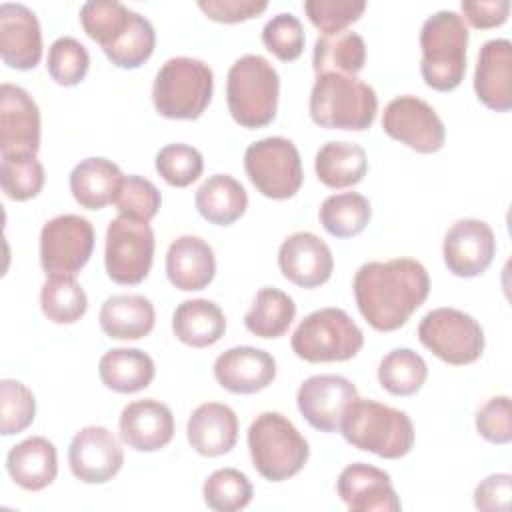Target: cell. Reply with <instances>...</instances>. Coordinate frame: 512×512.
I'll return each mask as SVG.
<instances>
[{
	"instance_id": "obj_1",
	"label": "cell",
	"mask_w": 512,
	"mask_h": 512,
	"mask_svg": "<svg viewBox=\"0 0 512 512\" xmlns=\"http://www.w3.org/2000/svg\"><path fill=\"white\" fill-rule=\"evenodd\" d=\"M362 318L378 332H394L430 294L428 270L414 258L366 262L352 282Z\"/></svg>"
},
{
	"instance_id": "obj_2",
	"label": "cell",
	"mask_w": 512,
	"mask_h": 512,
	"mask_svg": "<svg viewBox=\"0 0 512 512\" xmlns=\"http://www.w3.org/2000/svg\"><path fill=\"white\" fill-rule=\"evenodd\" d=\"M338 432L354 448L388 460L406 456L414 446L410 416L368 398H356L346 408Z\"/></svg>"
},
{
	"instance_id": "obj_3",
	"label": "cell",
	"mask_w": 512,
	"mask_h": 512,
	"mask_svg": "<svg viewBox=\"0 0 512 512\" xmlns=\"http://www.w3.org/2000/svg\"><path fill=\"white\" fill-rule=\"evenodd\" d=\"M308 108L320 128L362 132L374 124L378 96L370 84L356 76L326 72L316 76Z\"/></svg>"
},
{
	"instance_id": "obj_4",
	"label": "cell",
	"mask_w": 512,
	"mask_h": 512,
	"mask_svg": "<svg viewBox=\"0 0 512 512\" xmlns=\"http://www.w3.org/2000/svg\"><path fill=\"white\" fill-rule=\"evenodd\" d=\"M468 28L454 10H438L428 16L420 30V74L432 90L450 92L466 74Z\"/></svg>"
},
{
	"instance_id": "obj_5",
	"label": "cell",
	"mask_w": 512,
	"mask_h": 512,
	"mask_svg": "<svg viewBox=\"0 0 512 512\" xmlns=\"http://www.w3.org/2000/svg\"><path fill=\"white\" fill-rule=\"evenodd\" d=\"M280 76L260 54L240 56L228 70L226 102L230 116L244 128H262L276 118Z\"/></svg>"
},
{
	"instance_id": "obj_6",
	"label": "cell",
	"mask_w": 512,
	"mask_h": 512,
	"mask_svg": "<svg viewBox=\"0 0 512 512\" xmlns=\"http://www.w3.org/2000/svg\"><path fill=\"white\" fill-rule=\"evenodd\" d=\"M248 450L256 472L270 482L296 476L310 456L306 438L280 412H262L252 420Z\"/></svg>"
},
{
	"instance_id": "obj_7",
	"label": "cell",
	"mask_w": 512,
	"mask_h": 512,
	"mask_svg": "<svg viewBox=\"0 0 512 512\" xmlns=\"http://www.w3.org/2000/svg\"><path fill=\"white\" fill-rule=\"evenodd\" d=\"M214 92L212 68L190 56H174L156 72L152 102L160 116L196 120L208 108Z\"/></svg>"
},
{
	"instance_id": "obj_8",
	"label": "cell",
	"mask_w": 512,
	"mask_h": 512,
	"mask_svg": "<svg viewBox=\"0 0 512 512\" xmlns=\"http://www.w3.org/2000/svg\"><path fill=\"white\" fill-rule=\"evenodd\" d=\"M290 344L294 354L306 362H344L362 350L364 334L342 308L328 306L304 316Z\"/></svg>"
},
{
	"instance_id": "obj_9",
	"label": "cell",
	"mask_w": 512,
	"mask_h": 512,
	"mask_svg": "<svg viewBox=\"0 0 512 512\" xmlns=\"http://www.w3.org/2000/svg\"><path fill=\"white\" fill-rule=\"evenodd\" d=\"M418 340L436 358L452 366L476 362L484 352V330L458 308H434L418 324Z\"/></svg>"
},
{
	"instance_id": "obj_10",
	"label": "cell",
	"mask_w": 512,
	"mask_h": 512,
	"mask_svg": "<svg viewBox=\"0 0 512 512\" xmlns=\"http://www.w3.org/2000/svg\"><path fill=\"white\" fill-rule=\"evenodd\" d=\"M244 170L254 188L272 200L292 198L304 180L300 152L282 136L252 142L244 152Z\"/></svg>"
},
{
	"instance_id": "obj_11",
	"label": "cell",
	"mask_w": 512,
	"mask_h": 512,
	"mask_svg": "<svg viewBox=\"0 0 512 512\" xmlns=\"http://www.w3.org/2000/svg\"><path fill=\"white\" fill-rule=\"evenodd\" d=\"M154 260V232L148 222L116 216L106 228L104 266L112 282L122 286L140 284Z\"/></svg>"
},
{
	"instance_id": "obj_12",
	"label": "cell",
	"mask_w": 512,
	"mask_h": 512,
	"mask_svg": "<svg viewBox=\"0 0 512 512\" xmlns=\"http://www.w3.org/2000/svg\"><path fill=\"white\" fill-rule=\"evenodd\" d=\"M94 250V228L78 214L50 218L40 230V266L48 276H74L90 260Z\"/></svg>"
},
{
	"instance_id": "obj_13",
	"label": "cell",
	"mask_w": 512,
	"mask_h": 512,
	"mask_svg": "<svg viewBox=\"0 0 512 512\" xmlns=\"http://www.w3.org/2000/svg\"><path fill=\"white\" fill-rule=\"evenodd\" d=\"M382 128L390 138L420 154H434L446 142V128L436 110L412 94L396 96L386 104Z\"/></svg>"
},
{
	"instance_id": "obj_14",
	"label": "cell",
	"mask_w": 512,
	"mask_h": 512,
	"mask_svg": "<svg viewBox=\"0 0 512 512\" xmlns=\"http://www.w3.org/2000/svg\"><path fill=\"white\" fill-rule=\"evenodd\" d=\"M358 398V390L346 376L316 374L306 378L296 394L304 420L320 432H338L346 408Z\"/></svg>"
},
{
	"instance_id": "obj_15",
	"label": "cell",
	"mask_w": 512,
	"mask_h": 512,
	"mask_svg": "<svg viewBox=\"0 0 512 512\" xmlns=\"http://www.w3.org/2000/svg\"><path fill=\"white\" fill-rule=\"evenodd\" d=\"M68 464L80 482L106 484L120 472L124 452L106 426H86L74 434L68 446Z\"/></svg>"
},
{
	"instance_id": "obj_16",
	"label": "cell",
	"mask_w": 512,
	"mask_h": 512,
	"mask_svg": "<svg viewBox=\"0 0 512 512\" xmlns=\"http://www.w3.org/2000/svg\"><path fill=\"white\" fill-rule=\"evenodd\" d=\"M494 254L496 236L484 220L462 218L454 222L444 236V264L458 278L480 276L492 264Z\"/></svg>"
},
{
	"instance_id": "obj_17",
	"label": "cell",
	"mask_w": 512,
	"mask_h": 512,
	"mask_svg": "<svg viewBox=\"0 0 512 512\" xmlns=\"http://www.w3.org/2000/svg\"><path fill=\"white\" fill-rule=\"evenodd\" d=\"M40 148V110L20 86H0V154H36Z\"/></svg>"
},
{
	"instance_id": "obj_18",
	"label": "cell",
	"mask_w": 512,
	"mask_h": 512,
	"mask_svg": "<svg viewBox=\"0 0 512 512\" xmlns=\"http://www.w3.org/2000/svg\"><path fill=\"white\" fill-rule=\"evenodd\" d=\"M336 492L352 512H398L402 508L390 474L364 462L348 464L340 472Z\"/></svg>"
},
{
	"instance_id": "obj_19",
	"label": "cell",
	"mask_w": 512,
	"mask_h": 512,
	"mask_svg": "<svg viewBox=\"0 0 512 512\" xmlns=\"http://www.w3.org/2000/svg\"><path fill=\"white\" fill-rule=\"evenodd\" d=\"M278 266L286 280L300 288H316L330 280L334 258L328 244L312 232H294L278 248Z\"/></svg>"
},
{
	"instance_id": "obj_20",
	"label": "cell",
	"mask_w": 512,
	"mask_h": 512,
	"mask_svg": "<svg viewBox=\"0 0 512 512\" xmlns=\"http://www.w3.org/2000/svg\"><path fill=\"white\" fill-rule=\"evenodd\" d=\"M0 56L16 70H32L42 58L40 22L24 4H0Z\"/></svg>"
},
{
	"instance_id": "obj_21",
	"label": "cell",
	"mask_w": 512,
	"mask_h": 512,
	"mask_svg": "<svg viewBox=\"0 0 512 512\" xmlns=\"http://www.w3.org/2000/svg\"><path fill=\"white\" fill-rule=\"evenodd\" d=\"M118 432L128 448L136 452H156L174 436L172 410L154 398L134 400L124 406Z\"/></svg>"
},
{
	"instance_id": "obj_22",
	"label": "cell",
	"mask_w": 512,
	"mask_h": 512,
	"mask_svg": "<svg viewBox=\"0 0 512 512\" xmlns=\"http://www.w3.org/2000/svg\"><path fill=\"white\" fill-rule=\"evenodd\" d=\"M216 382L232 394H256L276 378V360L254 346H234L214 362Z\"/></svg>"
},
{
	"instance_id": "obj_23",
	"label": "cell",
	"mask_w": 512,
	"mask_h": 512,
	"mask_svg": "<svg viewBox=\"0 0 512 512\" xmlns=\"http://www.w3.org/2000/svg\"><path fill=\"white\" fill-rule=\"evenodd\" d=\"M474 92L478 100L494 110L512 108V44L506 38H494L482 44L474 70Z\"/></svg>"
},
{
	"instance_id": "obj_24",
	"label": "cell",
	"mask_w": 512,
	"mask_h": 512,
	"mask_svg": "<svg viewBox=\"0 0 512 512\" xmlns=\"http://www.w3.org/2000/svg\"><path fill=\"white\" fill-rule=\"evenodd\" d=\"M216 274V258L210 244L198 236H178L166 252V276L178 290H204Z\"/></svg>"
},
{
	"instance_id": "obj_25",
	"label": "cell",
	"mask_w": 512,
	"mask_h": 512,
	"mask_svg": "<svg viewBox=\"0 0 512 512\" xmlns=\"http://www.w3.org/2000/svg\"><path fill=\"white\" fill-rule=\"evenodd\" d=\"M186 436L200 456L216 458L228 454L238 440V418L226 404H200L188 418Z\"/></svg>"
},
{
	"instance_id": "obj_26",
	"label": "cell",
	"mask_w": 512,
	"mask_h": 512,
	"mask_svg": "<svg viewBox=\"0 0 512 512\" xmlns=\"http://www.w3.org/2000/svg\"><path fill=\"white\" fill-rule=\"evenodd\" d=\"M6 470L20 488L44 490L58 474L56 446L44 436H30L8 450Z\"/></svg>"
},
{
	"instance_id": "obj_27",
	"label": "cell",
	"mask_w": 512,
	"mask_h": 512,
	"mask_svg": "<svg viewBox=\"0 0 512 512\" xmlns=\"http://www.w3.org/2000/svg\"><path fill=\"white\" fill-rule=\"evenodd\" d=\"M100 328L114 340H140L156 322L154 304L142 294H114L100 306Z\"/></svg>"
},
{
	"instance_id": "obj_28",
	"label": "cell",
	"mask_w": 512,
	"mask_h": 512,
	"mask_svg": "<svg viewBox=\"0 0 512 512\" xmlns=\"http://www.w3.org/2000/svg\"><path fill=\"white\" fill-rule=\"evenodd\" d=\"M122 180L124 174L112 160L90 156L72 168L70 192L82 208L100 210L114 202Z\"/></svg>"
},
{
	"instance_id": "obj_29",
	"label": "cell",
	"mask_w": 512,
	"mask_h": 512,
	"mask_svg": "<svg viewBox=\"0 0 512 512\" xmlns=\"http://www.w3.org/2000/svg\"><path fill=\"white\" fill-rule=\"evenodd\" d=\"M172 330L182 344L192 348H208L224 336L226 316L212 300H184L172 314Z\"/></svg>"
},
{
	"instance_id": "obj_30",
	"label": "cell",
	"mask_w": 512,
	"mask_h": 512,
	"mask_svg": "<svg viewBox=\"0 0 512 512\" xmlns=\"http://www.w3.org/2000/svg\"><path fill=\"white\" fill-rule=\"evenodd\" d=\"M194 204L200 216L210 224L230 226L244 216L248 208V194L234 176L214 174L200 184Z\"/></svg>"
},
{
	"instance_id": "obj_31",
	"label": "cell",
	"mask_w": 512,
	"mask_h": 512,
	"mask_svg": "<svg viewBox=\"0 0 512 512\" xmlns=\"http://www.w3.org/2000/svg\"><path fill=\"white\" fill-rule=\"evenodd\" d=\"M98 374L106 388L118 394H134L150 386L156 374L154 360L138 348H112L102 354Z\"/></svg>"
},
{
	"instance_id": "obj_32",
	"label": "cell",
	"mask_w": 512,
	"mask_h": 512,
	"mask_svg": "<svg viewBox=\"0 0 512 512\" xmlns=\"http://www.w3.org/2000/svg\"><path fill=\"white\" fill-rule=\"evenodd\" d=\"M318 180L328 188L356 186L368 172V158L362 146L352 142H326L314 158Z\"/></svg>"
},
{
	"instance_id": "obj_33",
	"label": "cell",
	"mask_w": 512,
	"mask_h": 512,
	"mask_svg": "<svg viewBox=\"0 0 512 512\" xmlns=\"http://www.w3.org/2000/svg\"><path fill=\"white\" fill-rule=\"evenodd\" d=\"M366 64V44L358 32L340 30L322 34L314 42L312 68L318 74L336 72L356 76Z\"/></svg>"
},
{
	"instance_id": "obj_34",
	"label": "cell",
	"mask_w": 512,
	"mask_h": 512,
	"mask_svg": "<svg viewBox=\"0 0 512 512\" xmlns=\"http://www.w3.org/2000/svg\"><path fill=\"white\" fill-rule=\"evenodd\" d=\"M294 316V300L278 288L264 286L258 290L250 310L246 312L244 326L258 338H280L288 332Z\"/></svg>"
},
{
	"instance_id": "obj_35",
	"label": "cell",
	"mask_w": 512,
	"mask_h": 512,
	"mask_svg": "<svg viewBox=\"0 0 512 512\" xmlns=\"http://www.w3.org/2000/svg\"><path fill=\"white\" fill-rule=\"evenodd\" d=\"M320 224L336 238H352L364 232L372 218V208L360 192H340L328 196L318 210Z\"/></svg>"
},
{
	"instance_id": "obj_36",
	"label": "cell",
	"mask_w": 512,
	"mask_h": 512,
	"mask_svg": "<svg viewBox=\"0 0 512 512\" xmlns=\"http://www.w3.org/2000/svg\"><path fill=\"white\" fill-rule=\"evenodd\" d=\"M40 308L54 324H74L88 310V296L74 276H48L40 290Z\"/></svg>"
},
{
	"instance_id": "obj_37",
	"label": "cell",
	"mask_w": 512,
	"mask_h": 512,
	"mask_svg": "<svg viewBox=\"0 0 512 512\" xmlns=\"http://www.w3.org/2000/svg\"><path fill=\"white\" fill-rule=\"evenodd\" d=\"M428 378L424 358L412 348H394L378 364L380 386L394 396L416 394Z\"/></svg>"
},
{
	"instance_id": "obj_38",
	"label": "cell",
	"mask_w": 512,
	"mask_h": 512,
	"mask_svg": "<svg viewBox=\"0 0 512 512\" xmlns=\"http://www.w3.org/2000/svg\"><path fill=\"white\" fill-rule=\"evenodd\" d=\"M154 46H156L154 26L146 16L132 10L126 30L110 46L104 48V54L116 68L134 70L152 56Z\"/></svg>"
},
{
	"instance_id": "obj_39",
	"label": "cell",
	"mask_w": 512,
	"mask_h": 512,
	"mask_svg": "<svg viewBox=\"0 0 512 512\" xmlns=\"http://www.w3.org/2000/svg\"><path fill=\"white\" fill-rule=\"evenodd\" d=\"M202 496L210 510L238 512L252 502L254 490L244 472L236 468H218L206 478Z\"/></svg>"
},
{
	"instance_id": "obj_40",
	"label": "cell",
	"mask_w": 512,
	"mask_h": 512,
	"mask_svg": "<svg viewBox=\"0 0 512 512\" xmlns=\"http://www.w3.org/2000/svg\"><path fill=\"white\" fill-rule=\"evenodd\" d=\"M44 166L36 154H6L0 164L2 192L16 202L36 198L44 186Z\"/></svg>"
},
{
	"instance_id": "obj_41",
	"label": "cell",
	"mask_w": 512,
	"mask_h": 512,
	"mask_svg": "<svg viewBox=\"0 0 512 512\" xmlns=\"http://www.w3.org/2000/svg\"><path fill=\"white\" fill-rule=\"evenodd\" d=\"M132 10L116 0H90L80 8L84 32L102 46H110L128 26Z\"/></svg>"
},
{
	"instance_id": "obj_42",
	"label": "cell",
	"mask_w": 512,
	"mask_h": 512,
	"mask_svg": "<svg viewBox=\"0 0 512 512\" xmlns=\"http://www.w3.org/2000/svg\"><path fill=\"white\" fill-rule=\"evenodd\" d=\"M46 68L56 84L76 86L88 74L90 54L76 38L60 36L48 48Z\"/></svg>"
},
{
	"instance_id": "obj_43",
	"label": "cell",
	"mask_w": 512,
	"mask_h": 512,
	"mask_svg": "<svg viewBox=\"0 0 512 512\" xmlns=\"http://www.w3.org/2000/svg\"><path fill=\"white\" fill-rule=\"evenodd\" d=\"M36 416V400L32 390L12 378L0 382V430L12 436L26 430Z\"/></svg>"
},
{
	"instance_id": "obj_44",
	"label": "cell",
	"mask_w": 512,
	"mask_h": 512,
	"mask_svg": "<svg viewBox=\"0 0 512 512\" xmlns=\"http://www.w3.org/2000/svg\"><path fill=\"white\" fill-rule=\"evenodd\" d=\"M204 170V158L200 150L190 144H168L156 154V172L176 188H186L200 178Z\"/></svg>"
},
{
	"instance_id": "obj_45",
	"label": "cell",
	"mask_w": 512,
	"mask_h": 512,
	"mask_svg": "<svg viewBox=\"0 0 512 512\" xmlns=\"http://www.w3.org/2000/svg\"><path fill=\"white\" fill-rule=\"evenodd\" d=\"M114 204L120 210V214L142 220V222H150L160 210L162 196H160V190L154 186V182L138 174H130V176H124L120 190L114 198Z\"/></svg>"
},
{
	"instance_id": "obj_46",
	"label": "cell",
	"mask_w": 512,
	"mask_h": 512,
	"mask_svg": "<svg viewBox=\"0 0 512 512\" xmlns=\"http://www.w3.org/2000/svg\"><path fill=\"white\" fill-rule=\"evenodd\" d=\"M304 40L302 22L290 12L272 16L262 28L264 46L282 62L296 60L304 50Z\"/></svg>"
},
{
	"instance_id": "obj_47",
	"label": "cell",
	"mask_w": 512,
	"mask_h": 512,
	"mask_svg": "<svg viewBox=\"0 0 512 512\" xmlns=\"http://www.w3.org/2000/svg\"><path fill=\"white\" fill-rule=\"evenodd\" d=\"M366 10L364 0H306L304 12L310 22L324 34L346 30Z\"/></svg>"
},
{
	"instance_id": "obj_48",
	"label": "cell",
	"mask_w": 512,
	"mask_h": 512,
	"mask_svg": "<svg viewBox=\"0 0 512 512\" xmlns=\"http://www.w3.org/2000/svg\"><path fill=\"white\" fill-rule=\"evenodd\" d=\"M478 434L492 444H508L512 440V406L508 396L486 400L476 412Z\"/></svg>"
},
{
	"instance_id": "obj_49",
	"label": "cell",
	"mask_w": 512,
	"mask_h": 512,
	"mask_svg": "<svg viewBox=\"0 0 512 512\" xmlns=\"http://www.w3.org/2000/svg\"><path fill=\"white\" fill-rule=\"evenodd\" d=\"M198 8L214 22L236 24L256 18L268 8L266 0H200Z\"/></svg>"
},
{
	"instance_id": "obj_50",
	"label": "cell",
	"mask_w": 512,
	"mask_h": 512,
	"mask_svg": "<svg viewBox=\"0 0 512 512\" xmlns=\"http://www.w3.org/2000/svg\"><path fill=\"white\" fill-rule=\"evenodd\" d=\"M512 476L498 472L486 476L474 490V506L486 512H506L510 508Z\"/></svg>"
},
{
	"instance_id": "obj_51",
	"label": "cell",
	"mask_w": 512,
	"mask_h": 512,
	"mask_svg": "<svg viewBox=\"0 0 512 512\" xmlns=\"http://www.w3.org/2000/svg\"><path fill=\"white\" fill-rule=\"evenodd\" d=\"M462 18H466L474 28L486 30L500 26L508 20L510 2L508 0H476V2H462Z\"/></svg>"
}]
</instances>
